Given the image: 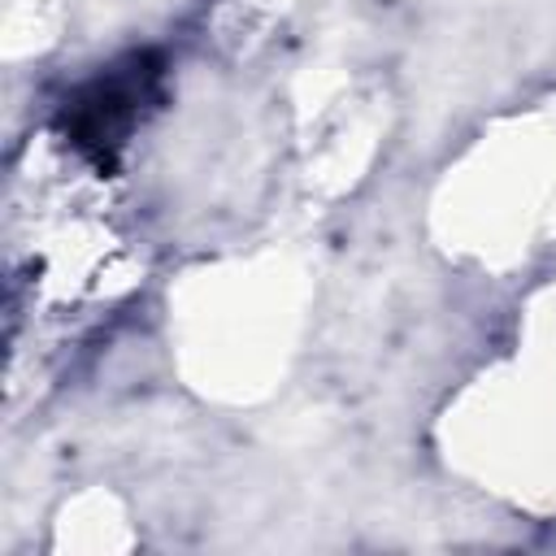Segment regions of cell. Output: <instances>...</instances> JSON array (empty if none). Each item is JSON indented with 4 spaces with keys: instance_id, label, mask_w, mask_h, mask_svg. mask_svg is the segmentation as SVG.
Masks as SVG:
<instances>
[{
    "instance_id": "6da1fadb",
    "label": "cell",
    "mask_w": 556,
    "mask_h": 556,
    "mask_svg": "<svg viewBox=\"0 0 556 556\" xmlns=\"http://www.w3.org/2000/svg\"><path fill=\"white\" fill-rule=\"evenodd\" d=\"M161 87V61L156 52H130L117 65H109L104 74H96L87 87H78L65 100L61 126L70 135V143L96 161V165H113V156L122 152L126 135L135 130V122L143 117V109L156 100Z\"/></svg>"
}]
</instances>
